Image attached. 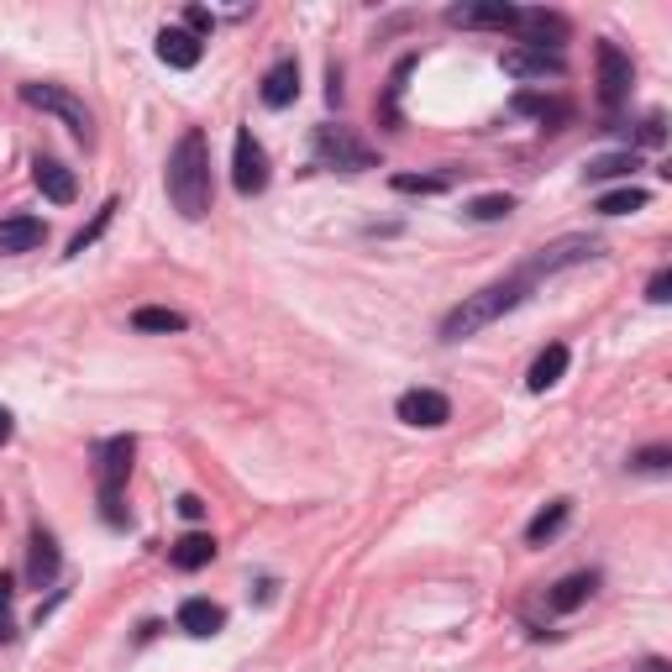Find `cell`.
<instances>
[{"label":"cell","mask_w":672,"mask_h":672,"mask_svg":"<svg viewBox=\"0 0 672 672\" xmlns=\"http://www.w3.org/2000/svg\"><path fill=\"white\" fill-rule=\"evenodd\" d=\"M163 184H169V200L184 221H200L210 216V200H216V184H210V143H205L200 126H190L184 137L169 152V169H163Z\"/></svg>","instance_id":"1"},{"label":"cell","mask_w":672,"mask_h":672,"mask_svg":"<svg viewBox=\"0 0 672 672\" xmlns=\"http://www.w3.org/2000/svg\"><path fill=\"white\" fill-rule=\"evenodd\" d=\"M526 290H530L526 273H510V279H499L489 290L468 294L463 305H452V310L441 316V342H468V337H478L484 326H494L499 316H510V310L526 300Z\"/></svg>","instance_id":"2"},{"label":"cell","mask_w":672,"mask_h":672,"mask_svg":"<svg viewBox=\"0 0 672 672\" xmlns=\"http://www.w3.org/2000/svg\"><path fill=\"white\" fill-rule=\"evenodd\" d=\"M132 457H137V441L132 437L100 441V452H95V478H100V515H106V526H126L121 494H126V478H132Z\"/></svg>","instance_id":"3"},{"label":"cell","mask_w":672,"mask_h":672,"mask_svg":"<svg viewBox=\"0 0 672 672\" xmlns=\"http://www.w3.org/2000/svg\"><path fill=\"white\" fill-rule=\"evenodd\" d=\"M316 169H337V174H363V169H379V152L363 143L352 126H316Z\"/></svg>","instance_id":"4"},{"label":"cell","mask_w":672,"mask_h":672,"mask_svg":"<svg viewBox=\"0 0 672 672\" xmlns=\"http://www.w3.org/2000/svg\"><path fill=\"white\" fill-rule=\"evenodd\" d=\"M22 106H32V111H48V117H59L80 143H95V117H89V106L74 95V89H63V85H22Z\"/></svg>","instance_id":"5"},{"label":"cell","mask_w":672,"mask_h":672,"mask_svg":"<svg viewBox=\"0 0 672 672\" xmlns=\"http://www.w3.org/2000/svg\"><path fill=\"white\" fill-rule=\"evenodd\" d=\"M232 184H236L242 200H253V195H264L268 190V152L247 126L236 132V147H232Z\"/></svg>","instance_id":"6"},{"label":"cell","mask_w":672,"mask_h":672,"mask_svg":"<svg viewBox=\"0 0 672 672\" xmlns=\"http://www.w3.org/2000/svg\"><path fill=\"white\" fill-rule=\"evenodd\" d=\"M599 106L604 111H620L625 106V95H631V80H636V69H631V53L625 48H614V42H599Z\"/></svg>","instance_id":"7"},{"label":"cell","mask_w":672,"mask_h":672,"mask_svg":"<svg viewBox=\"0 0 672 672\" xmlns=\"http://www.w3.org/2000/svg\"><path fill=\"white\" fill-rule=\"evenodd\" d=\"M588 258H599V242H594V236H562V242H552V247H541L521 273L536 284V279H547V273H557V268H578V264H588Z\"/></svg>","instance_id":"8"},{"label":"cell","mask_w":672,"mask_h":672,"mask_svg":"<svg viewBox=\"0 0 672 672\" xmlns=\"http://www.w3.org/2000/svg\"><path fill=\"white\" fill-rule=\"evenodd\" d=\"M394 415H400L405 426H415V431H441V426L452 420V400H447L441 389H405Z\"/></svg>","instance_id":"9"},{"label":"cell","mask_w":672,"mask_h":672,"mask_svg":"<svg viewBox=\"0 0 672 672\" xmlns=\"http://www.w3.org/2000/svg\"><path fill=\"white\" fill-rule=\"evenodd\" d=\"M515 32H521V48H541V53H557L567 37H573V27H567V16H557V11H521L515 16Z\"/></svg>","instance_id":"10"},{"label":"cell","mask_w":672,"mask_h":672,"mask_svg":"<svg viewBox=\"0 0 672 672\" xmlns=\"http://www.w3.org/2000/svg\"><path fill=\"white\" fill-rule=\"evenodd\" d=\"M499 69L515 80H562L567 74L562 53H541V48H510V53H499Z\"/></svg>","instance_id":"11"},{"label":"cell","mask_w":672,"mask_h":672,"mask_svg":"<svg viewBox=\"0 0 672 672\" xmlns=\"http://www.w3.org/2000/svg\"><path fill=\"white\" fill-rule=\"evenodd\" d=\"M42 242H48V227H42L37 216H5V221H0V253H5V258L37 253Z\"/></svg>","instance_id":"12"},{"label":"cell","mask_w":672,"mask_h":672,"mask_svg":"<svg viewBox=\"0 0 672 672\" xmlns=\"http://www.w3.org/2000/svg\"><path fill=\"white\" fill-rule=\"evenodd\" d=\"M594 594H599V573H567L562 584H552V594H547V610H552V614H573V610H584Z\"/></svg>","instance_id":"13"},{"label":"cell","mask_w":672,"mask_h":672,"mask_svg":"<svg viewBox=\"0 0 672 672\" xmlns=\"http://www.w3.org/2000/svg\"><path fill=\"white\" fill-rule=\"evenodd\" d=\"M158 59L169 63V69H195L205 59V42L184 27H163L158 32Z\"/></svg>","instance_id":"14"},{"label":"cell","mask_w":672,"mask_h":672,"mask_svg":"<svg viewBox=\"0 0 672 672\" xmlns=\"http://www.w3.org/2000/svg\"><path fill=\"white\" fill-rule=\"evenodd\" d=\"M32 179H37V190H42L53 205H69L74 195H80V179H74V169H63L59 158H37V163H32Z\"/></svg>","instance_id":"15"},{"label":"cell","mask_w":672,"mask_h":672,"mask_svg":"<svg viewBox=\"0 0 672 672\" xmlns=\"http://www.w3.org/2000/svg\"><path fill=\"white\" fill-rule=\"evenodd\" d=\"M264 106L268 111H284V106H294V95H300V63L294 59H279L273 69L264 74Z\"/></svg>","instance_id":"16"},{"label":"cell","mask_w":672,"mask_h":672,"mask_svg":"<svg viewBox=\"0 0 672 672\" xmlns=\"http://www.w3.org/2000/svg\"><path fill=\"white\" fill-rule=\"evenodd\" d=\"M515 16H521V5H452L447 11L452 27H499V32H515Z\"/></svg>","instance_id":"17"},{"label":"cell","mask_w":672,"mask_h":672,"mask_svg":"<svg viewBox=\"0 0 672 672\" xmlns=\"http://www.w3.org/2000/svg\"><path fill=\"white\" fill-rule=\"evenodd\" d=\"M221 625H227V610H221V604H210V599H184V604H179V631H184V636H195V642L216 636Z\"/></svg>","instance_id":"18"},{"label":"cell","mask_w":672,"mask_h":672,"mask_svg":"<svg viewBox=\"0 0 672 672\" xmlns=\"http://www.w3.org/2000/svg\"><path fill=\"white\" fill-rule=\"evenodd\" d=\"M59 541H53V536H48V530H37V536H32V557H27V584L32 588H48L53 584V578H59Z\"/></svg>","instance_id":"19"},{"label":"cell","mask_w":672,"mask_h":672,"mask_svg":"<svg viewBox=\"0 0 672 672\" xmlns=\"http://www.w3.org/2000/svg\"><path fill=\"white\" fill-rule=\"evenodd\" d=\"M169 562H174L179 573H200V567L216 562V541L205 530H190V536H179L174 547H169Z\"/></svg>","instance_id":"20"},{"label":"cell","mask_w":672,"mask_h":672,"mask_svg":"<svg viewBox=\"0 0 672 672\" xmlns=\"http://www.w3.org/2000/svg\"><path fill=\"white\" fill-rule=\"evenodd\" d=\"M567 342H552V347L541 352L536 363H530V374H526V383H530V394H547L552 383H562V374H567Z\"/></svg>","instance_id":"21"},{"label":"cell","mask_w":672,"mask_h":672,"mask_svg":"<svg viewBox=\"0 0 672 672\" xmlns=\"http://www.w3.org/2000/svg\"><path fill=\"white\" fill-rule=\"evenodd\" d=\"M510 111H515V117H536V121H567V100H557V95H536V89H521V95L510 100Z\"/></svg>","instance_id":"22"},{"label":"cell","mask_w":672,"mask_h":672,"mask_svg":"<svg viewBox=\"0 0 672 672\" xmlns=\"http://www.w3.org/2000/svg\"><path fill=\"white\" fill-rule=\"evenodd\" d=\"M567 515H573V499H552V504H547V510H541V515L526 526V541H530V547H547L557 530L567 526Z\"/></svg>","instance_id":"23"},{"label":"cell","mask_w":672,"mask_h":672,"mask_svg":"<svg viewBox=\"0 0 672 672\" xmlns=\"http://www.w3.org/2000/svg\"><path fill=\"white\" fill-rule=\"evenodd\" d=\"M190 316H179L169 305H143V310H132V331H152V337H169V331H184Z\"/></svg>","instance_id":"24"},{"label":"cell","mask_w":672,"mask_h":672,"mask_svg":"<svg viewBox=\"0 0 672 672\" xmlns=\"http://www.w3.org/2000/svg\"><path fill=\"white\" fill-rule=\"evenodd\" d=\"M646 205V190H636V184H620V190H610V195H599V216H631V210H642Z\"/></svg>","instance_id":"25"},{"label":"cell","mask_w":672,"mask_h":672,"mask_svg":"<svg viewBox=\"0 0 672 672\" xmlns=\"http://www.w3.org/2000/svg\"><path fill=\"white\" fill-rule=\"evenodd\" d=\"M642 169V158L636 152H604V158H588V179H620V174H636Z\"/></svg>","instance_id":"26"},{"label":"cell","mask_w":672,"mask_h":672,"mask_svg":"<svg viewBox=\"0 0 672 672\" xmlns=\"http://www.w3.org/2000/svg\"><path fill=\"white\" fill-rule=\"evenodd\" d=\"M117 210H121L117 200H106V205H100V210H95V221H89L85 232H80V236H74V242H69V258H80V253H85L89 242H95V236H100V232H106V227H111V216H117Z\"/></svg>","instance_id":"27"},{"label":"cell","mask_w":672,"mask_h":672,"mask_svg":"<svg viewBox=\"0 0 672 672\" xmlns=\"http://www.w3.org/2000/svg\"><path fill=\"white\" fill-rule=\"evenodd\" d=\"M510 210H515V195H478V200H468L473 221H504Z\"/></svg>","instance_id":"28"},{"label":"cell","mask_w":672,"mask_h":672,"mask_svg":"<svg viewBox=\"0 0 672 672\" xmlns=\"http://www.w3.org/2000/svg\"><path fill=\"white\" fill-rule=\"evenodd\" d=\"M631 468H636V473H668L672 468V447H668V441H657V447L631 452Z\"/></svg>","instance_id":"29"},{"label":"cell","mask_w":672,"mask_h":672,"mask_svg":"<svg viewBox=\"0 0 672 672\" xmlns=\"http://www.w3.org/2000/svg\"><path fill=\"white\" fill-rule=\"evenodd\" d=\"M389 184H394L400 195H441V190H447L441 174H394Z\"/></svg>","instance_id":"30"},{"label":"cell","mask_w":672,"mask_h":672,"mask_svg":"<svg viewBox=\"0 0 672 672\" xmlns=\"http://www.w3.org/2000/svg\"><path fill=\"white\" fill-rule=\"evenodd\" d=\"M646 300H651V305H668V300H672V268H657V273H651Z\"/></svg>","instance_id":"31"},{"label":"cell","mask_w":672,"mask_h":672,"mask_svg":"<svg viewBox=\"0 0 672 672\" xmlns=\"http://www.w3.org/2000/svg\"><path fill=\"white\" fill-rule=\"evenodd\" d=\"M662 137H668V121L651 111V117L642 121V132H636V143H642V147H662Z\"/></svg>","instance_id":"32"},{"label":"cell","mask_w":672,"mask_h":672,"mask_svg":"<svg viewBox=\"0 0 672 672\" xmlns=\"http://www.w3.org/2000/svg\"><path fill=\"white\" fill-rule=\"evenodd\" d=\"M210 27H216V16H210L205 5H190V11H184V32H195L200 42H205V32H210Z\"/></svg>","instance_id":"33"},{"label":"cell","mask_w":672,"mask_h":672,"mask_svg":"<svg viewBox=\"0 0 672 672\" xmlns=\"http://www.w3.org/2000/svg\"><path fill=\"white\" fill-rule=\"evenodd\" d=\"M16 625H11V578L0 573V636H11Z\"/></svg>","instance_id":"34"},{"label":"cell","mask_w":672,"mask_h":672,"mask_svg":"<svg viewBox=\"0 0 672 672\" xmlns=\"http://www.w3.org/2000/svg\"><path fill=\"white\" fill-rule=\"evenodd\" d=\"M179 515H184V521H200V515H205V499L200 494H184V499H179Z\"/></svg>","instance_id":"35"},{"label":"cell","mask_w":672,"mask_h":672,"mask_svg":"<svg viewBox=\"0 0 672 672\" xmlns=\"http://www.w3.org/2000/svg\"><path fill=\"white\" fill-rule=\"evenodd\" d=\"M636 672H672V662H668V657H646Z\"/></svg>","instance_id":"36"},{"label":"cell","mask_w":672,"mask_h":672,"mask_svg":"<svg viewBox=\"0 0 672 672\" xmlns=\"http://www.w3.org/2000/svg\"><path fill=\"white\" fill-rule=\"evenodd\" d=\"M11 431H16V420H11V410H0V447L11 441Z\"/></svg>","instance_id":"37"}]
</instances>
